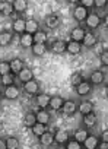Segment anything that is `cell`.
Listing matches in <instances>:
<instances>
[{
  "instance_id": "6",
  "label": "cell",
  "mask_w": 108,
  "mask_h": 149,
  "mask_svg": "<svg viewBox=\"0 0 108 149\" xmlns=\"http://www.w3.org/2000/svg\"><path fill=\"white\" fill-rule=\"evenodd\" d=\"M75 89H76V92H77L79 97H86V95H89L92 92V84L83 81L82 84H79L77 86H75Z\"/></svg>"
},
{
  "instance_id": "12",
  "label": "cell",
  "mask_w": 108,
  "mask_h": 149,
  "mask_svg": "<svg viewBox=\"0 0 108 149\" xmlns=\"http://www.w3.org/2000/svg\"><path fill=\"white\" fill-rule=\"evenodd\" d=\"M67 53L70 56H79L82 53V42H77V41H69L67 42Z\"/></svg>"
},
{
  "instance_id": "37",
  "label": "cell",
  "mask_w": 108,
  "mask_h": 149,
  "mask_svg": "<svg viewBox=\"0 0 108 149\" xmlns=\"http://www.w3.org/2000/svg\"><path fill=\"white\" fill-rule=\"evenodd\" d=\"M66 148L67 149H82L83 145L79 140H76V139H70V140L66 142Z\"/></svg>"
},
{
  "instance_id": "13",
  "label": "cell",
  "mask_w": 108,
  "mask_h": 149,
  "mask_svg": "<svg viewBox=\"0 0 108 149\" xmlns=\"http://www.w3.org/2000/svg\"><path fill=\"white\" fill-rule=\"evenodd\" d=\"M50 100H51V97L50 95H47V94H37L35 95V104L40 107V108H45V107H48L50 105Z\"/></svg>"
},
{
  "instance_id": "22",
  "label": "cell",
  "mask_w": 108,
  "mask_h": 149,
  "mask_svg": "<svg viewBox=\"0 0 108 149\" xmlns=\"http://www.w3.org/2000/svg\"><path fill=\"white\" fill-rule=\"evenodd\" d=\"M35 123H37V113L28 111V113L24 116V124H25V127H29V129H31Z\"/></svg>"
},
{
  "instance_id": "5",
  "label": "cell",
  "mask_w": 108,
  "mask_h": 149,
  "mask_svg": "<svg viewBox=\"0 0 108 149\" xmlns=\"http://www.w3.org/2000/svg\"><path fill=\"white\" fill-rule=\"evenodd\" d=\"M12 31L16 32V34H19V35L25 34V32H26V21H25L24 18L15 19V21H13V25H12Z\"/></svg>"
},
{
  "instance_id": "17",
  "label": "cell",
  "mask_w": 108,
  "mask_h": 149,
  "mask_svg": "<svg viewBox=\"0 0 108 149\" xmlns=\"http://www.w3.org/2000/svg\"><path fill=\"white\" fill-rule=\"evenodd\" d=\"M63 105H64V100H63L61 97H51L48 107H50L51 110H54V111H60V110L63 108Z\"/></svg>"
},
{
  "instance_id": "4",
  "label": "cell",
  "mask_w": 108,
  "mask_h": 149,
  "mask_svg": "<svg viewBox=\"0 0 108 149\" xmlns=\"http://www.w3.org/2000/svg\"><path fill=\"white\" fill-rule=\"evenodd\" d=\"M22 88H24V91H25L26 94H29V95H37V94L40 92V85H38V82L34 81V79L25 82V84L22 85Z\"/></svg>"
},
{
  "instance_id": "18",
  "label": "cell",
  "mask_w": 108,
  "mask_h": 149,
  "mask_svg": "<svg viewBox=\"0 0 108 149\" xmlns=\"http://www.w3.org/2000/svg\"><path fill=\"white\" fill-rule=\"evenodd\" d=\"M38 139H40V143H41L43 146H45V148H48V146H51V145L54 143V134H53V133H48V132L43 133Z\"/></svg>"
},
{
  "instance_id": "35",
  "label": "cell",
  "mask_w": 108,
  "mask_h": 149,
  "mask_svg": "<svg viewBox=\"0 0 108 149\" xmlns=\"http://www.w3.org/2000/svg\"><path fill=\"white\" fill-rule=\"evenodd\" d=\"M85 79H83V74L82 73H73L72 76H70V84L72 86H77L79 84H82Z\"/></svg>"
},
{
  "instance_id": "47",
  "label": "cell",
  "mask_w": 108,
  "mask_h": 149,
  "mask_svg": "<svg viewBox=\"0 0 108 149\" xmlns=\"http://www.w3.org/2000/svg\"><path fill=\"white\" fill-rule=\"evenodd\" d=\"M105 94H107V97H108V85L105 86Z\"/></svg>"
},
{
  "instance_id": "39",
  "label": "cell",
  "mask_w": 108,
  "mask_h": 149,
  "mask_svg": "<svg viewBox=\"0 0 108 149\" xmlns=\"http://www.w3.org/2000/svg\"><path fill=\"white\" fill-rule=\"evenodd\" d=\"M99 58H101V64L102 66H108V50L102 51L101 56H99Z\"/></svg>"
},
{
  "instance_id": "25",
  "label": "cell",
  "mask_w": 108,
  "mask_h": 149,
  "mask_svg": "<svg viewBox=\"0 0 108 149\" xmlns=\"http://www.w3.org/2000/svg\"><path fill=\"white\" fill-rule=\"evenodd\" d=\"M67 140H69V133H67L66 130L60 129V130L56 132V134H54V142H56V143L63 145V143H66Z\"/></svg>"
},
{
  "instance_id": "43",
  "label": "cell",
  "mask_w": 108,
  "mask_h": 149,
  "mask_svg": "<svg viewBox=\"0 0 108 149\" xmlns=\"http://www.w3.org/2000/svg\"><path fill=\"white\" fill-rule=\"evenodd\" d=\"M101 140H105V142H108V130H104V132L101 133Z\"/></svg>"
},
{
  "instance_id": "1",
  "label": "cell",
  "mask_w": 108,
  "mask_h": 149,
  "mask_svg": "<svg viewBox=\"0 0 108 149\" xmlns=\"http://www.w3.org/2000/svg\"><path fill=\"white\" fill-rule=\"evenodd\" d=\"M101 22H102V19H101V16H99L96 12H91L89 16H88L86 21H85L86 28H89L91 31H92V29H96V28L101 25Z\"/></svg>"
},
{
  "instance_id": "32",
  "label": "cell",
  "mask_w": 108,
  "mask_h": 149,
  "mask_svg": "<svg viewBox=\"0 0 108 149\" xmlns=\"http://www.w3.org/2000/svg\"><path fill=\"white\" fill-rule=\"evenodd\" d=\"M88 136H89V132H88L86 129H77V130L75 132V139L79 140L80 143H83Z\"/></svg>"
},
{
  "instance_id": "2",
  "label": "cell",
  "mask_w": 108,
  "mask_h": 149,
  "mask_svg": "<svg viewBox=\"0 0 108 149\" xmlns=\"http://www.w3.org/2000/svg\"><path fill=\"white\" fill-rule=\"evenodd\" d=\"M89 13H91V12H89L86 8L80 6V5H77V6L73 9V18H75L77 22H85L86 18L89 16Z\"/></svg>"
},
{
  "instance_id": "10",
  "label": "cell",
  "mask_w": 108,
  "mask_h": 149,
  "mask_svg": "<svg viewBox=\"0 0 108 149\" xmlns=\"http://www.w3.org/2000/svg\"><path fill=\"white\" fill-rule=\"evenodd\" d=\"M85 35H86L85 28L77 26V28H73V29H72V32H70V40H72V41L82 42V41H83V38H85Z\"/></svg>"
},
{
  "instance_id": "7",
  "label": "cell",
  "mask_w": 108,
  "mask_h": 149,
  "mask_svg": "<svg viewBox=\"0 0 108 149\" xmlns=\"http://www.w3.org/2000/svg\"><path fill=\"white\" fill-rule=\"evenodd\" d=\"M51 51L54 54H64L67 53V42L63 40H57L51 44Z\"/></svg>"
},
{
  "instance_id": "34",
  "label": "cell",
  "mask_w": 108,
  "mask_h": 149,
  "mask_svg": "<svg viewBox=\"0 0 108 149\" xmlns=\"http://www.w3.org/2000/svg\"><path fill=\"white\" fill-rule=\"evenodd\" d=\"M8 73H12V70H10V61H8V60L0 61V76L8 74Z\"/></svg>"
},
{
  "instance_id": "31",
  "label": "cell",
  "mask_w": 108,
  "mask_h": 149,
  "mask_svg": "<svg viewBox=\"0 0 108 149\" xmlns=\"http://www.w3.org/2000/svg\"><path fill=\"white\" fill-rule=\"evenodd\" d=\"M45 25L51 29H54L57 25H59V16L57 15H48L45 18Z\"/></svg>"
},
{
  "instance_id": "40",
  "label": "cell",
  "mask_w": 108,
  "mask_h": 149,
  "mask_svg": "<svg viewBox=\"0 0 108 149\" xmlns=\"http://www.w3.org/2000/svg\"><path fill=\"white\" fill-rule=\"evenodd\" d=\"M108 5V2L107 0H93V6L95 8H98V9H101V8H105Z\"/></svg>"
},
{
  "instance_id": "28",
  "label": "cell",
  "mask_w": 108,
  "mask_h": 149,
  "mask_svg": "<svg viewBox=\"0 0 108 149\" xmlns=\"http://www.w3.org/2000/svg\"><path fill=\"white\" fill-rule=\"evenodd\" d=\"M21 45H22L24 48L32 47V45H34V37H32L31 34H28V32L22 34V35H21Z\"/></svg>"
},
{
  "instance_id": "42",
  "label": "cell",
  "mask_w": 108,
  "mask_h": 149,
  "mask_svg": "<svg viewBox=\"0 0 108 149\" xmlns=\"http://www.w3.org/2000/svg\"><path fill=\"white\" fill-rule=\"evenodd\" d=\"M98 148H99V149H108V142L101 140V143H98Z\"/></svg>"
},
{
  "instance_id": "23",
  "label": "cell",
  "mask_w": 108,
  "mask_h": 149,
  "mask_svg": "<svg viewBox=\"0 0 108 149\" xmlns=\"http://www.w3.org/2000/svg\"><path fill=\"white\" fill-rule=\"evenodd\" d=\"M13 40V35L10 31H2L0 32V45L2 47H8Z\"/></svg>"
},
{
  "instance_id": "36",
  "label": "cell",
  "mask_w": 108,
  "mask_h": 149,
  "mask_svg": "<svg viewBox=\"0 0 108 149\" xmlns=\"http://www.w3.org/2000/svg\"><path fill=\"white\" fill-rule=\"evenodd\" d=\"M0 12H3L5 15H10L13 12V6L9 2H0Z\"/></svg>"
},
{
  "instance_id": "16",
  "label": "cell",
  "mask_w": 108,
  "mask_h": 149,
  "mask_svg": "<svg viewBox=\"0 0 108 149\" xmlns=\"http://www.w3.org/2000/svg\"><path fill=\"white\" fill-rule=\"evenodd\" d=\"M98 143H99V139H98L96 136H93V134H89L82 145H83V148H86V149H96V148H98Z\"/></svg>"
},
{
  "instance_id": "29",
  "label": "cell",
  "mask_w": 108,
  "mask_h": 149,
  "mask_svg": "<svg viewBox=\"0 0 108 149\" xmlns=\"http://www.w3.org/2000/svg\"><path fill=\"white\" fill-rule=\"evenodd\" d=\"M31 130H32V133H34V136H37V137H40L43 133H45L47 132V124H44V123H40V121H37L32 127H31Z\"/></svg>"
},
{
  "instance_id": "38",
  "label": "cell",
  "mask_w": 108,
  "mask_h": 149,
  "mask_svg": "<svg viewBox=\"0 0 108 149\" xmlns=\"http://www.w3.org/2000/svg\"><path fill=\"white\" fill-rule=\"evenodd\" d=\"M6 143H8V149H18L19 148V140L13 136L8 137L6 139Z\"/></svg>"
},
{
  "instance_id": "15",
  "label": "cell",
  "mask_w": 108,
  "mask_h": 149,
  "mask_svg": "<svg viewBox=\"0 0 108 149\" xmlns=\"http://www.w3.org/2000/svg\"><path fill=\"white\" fill-rule=\"evenodd\" d=\"M18 79H19L22 84H25V82L34 79V73H32V70H31L29 67H24V69L18 73Z\"/></svg>"
},
{
  "instance_id": "9",
  "label": "cell",
  "mask_w": 108,
  "mask_h": 149,
  "mask_svg": "<svg viewBox=\"0 0 108 149\" xmlns=\"http://www.w3.org/2000/svg\"><path fill=\"white\" fill-rule=\"evenodd\" d=\"M96 123H98V116H96L93 111H91L89 114H85V116H83V124H85L86 129L95 127Z\"/></svg>"
},
{
  "instance_id": "30",
  "label": "cell",
  "mask_w": 108,
  "mask_h": 149,
  "mask_svg": "<svg viewBox=\"0 0 108 149\" xmlns=\"http://www.w3.org/2000/svg\"><path fill=\"white\" fill-rule=\"evenodd\" d=\"M32 37H34V42H40V44H45L47 42V38H48L47 32L45 31H41V29L37 34H34Z\"/></svg>"
},
{
  "instance_id": "14",
  "label": "cell",
  "mask_w": 108,
  "mask_h": 149,
  "mask_svg": "<svg viewBox=\"0 0 108 149\" xmlns=\"http://www.w3.org/2000/svg\"><path fill=\"white\" fill-rule=\"evenodd\" d=\"M61 111H63L66 116H72V114H75V113L77 111V104H76L73 100H67V101H64V105H63Z\"/></svg>"
},
{
  "instance_id": "21",
  "label": "cell",
  "mask_w": 108,
  "mask_h": 149,
  "mask_svg": "<svg viewBox=\"0 0 108 149\" xmlns=\"http://www.w3.org/2000/svg\"><path fill=\"white\" fill-rule=\"evenodd\" d=\"M77 111L85 116V114H89L91 111H93V104L91 101H82L79 105H77Z\"/></svg>"
},
{
  "instance_id": "33",
  "label": "cell",
  "mask_w": 108,
  "mask_h": 149,
  "mask_svg": "<svg viewBox=\"0 0 108 149\" xmlns=\"http://www.w3.org/2000/svg\"><path fill=\"white\" fill-rule=\"evenodd\" d=\"M0 81H2V84L5 86H10V85L15 84V76H13V73H8V74L0 76Z\"/></svg>"
},
{
  "instance_id": "44",
  "label": "cell",
  "mask_w": 108,
  "mask_h": 149,
  "mask_svg": "<svg viewBox=\"0 0 108 149\" xmlns=\"http://www.w3.org/2000/svg\"><path fill=\"white\" fill-rule=\"evenodd\" d=\"M0 149H8V143H6V139H0Z\"/></svg>"
},
{
  "instance_id": "45",
  "label": "cell",
  "mask_w": 108,
  "mask_h": 149,
  "mask_svg": "<svg viewBox=\"0 0 108 149\" xmlns=\"http://www.w3.org/2000/svg\"><path fill=\"white\" fill-rule=\"evenodd\" d=\"M104 24H105V25L108 26V13H107V15L104 16Z\"/></svg>"
},
{
  "instance_id": "46",
  "label": "cell",
  "mask_w": 108,
  "mask_h": 149,
  "mask_svg": "<svg viewBox=\"0 0 108 149\" xmlns=\"http://www.w3.org/2000/svg\"><path fill=\"white\" fill-rule=\"evenodd\" d=\"M3 97H5V95H3V92H2V91H0V102H2V100H3Z\"/></svg>"
},
{
  "instance_id": "24",
  "label": "cell",
  "mask_w": 108,
  "mask_h": 149,
  "mask_svg": "<svg viewBox=\"0 0 108 149\" xmlns=\"http://www.w3.org/2000/svg\"><path fill=\"white\" fill-rule=\"evenodd\" d=\"M32 50V54L37 56V57H41L47 53V45L45 44H40V42H34V45L31 47Z\"/></svg>"
},
{
  "instance_id": "3",
  "label": "cell",
  "mask_w": 108,
  "mask_h": 149,
  "mask_svg": "<svg viewBox=\"0 0 108 149\" xmlns=\"http://www.w3.org/2000/svg\"><path fill=\"white\" fill-rule=\"evenodd\" d=\"M3 95H5V98H8V100H10V101H15V100H18V98L21 97V89L13 84V85L5 88Z\"/></svg>"
},
{
  "instance_id": "41",
  "label": "cell",
  "mask_w": 108,
  "mask_h": 149,
  "mask_svg": "<svg viewBox=\"0 0 108 149\" xmlns=\"http://www.w3.org/2000/svg\"><path fill=\"white\" fill-rule=\"evenodd\" d=\"M79 5L80 6H83V8H93V0H80L79 2Z\"/></svg>"
},
{
  "instance_id": "26",
  "label": "cell",
  "mask_w": 108,
  "mask_h": 149,
  "mask_svg": "<svg viewBox=\"0 0 108 149\" xmlns=\"http://www.w3.org/2000/svg\"><path fill=\"white\" fill-rule=\"evenodd\" d=\"M38 31H40V24H38V21H35V19H28V21H26V32L31 34V35H34V34H37Z\"/></svg>"
},
{
  "instance_id": "8",
  "label": "cell",
  "mask_w": 108,
  "mask_h": 149,
  "mask_svg": "<svg viewBox=\"0 0 108 149\" xmlns=\"http://www.w3.org/2000/svg\"><path fill=\"white\" fill-rule=\"evenodd\" d=\"M105 81V73L102 70H93L89 76V82L92 85H101Z\"/></svg>"
},
{
  "instance_id": "20",
  "label": "cell",
  "mask_w": 108,
  "mask_h": 149,
  "mask_svg": "<svg viewBox=\"0 0 108 149\" xmlns=\"http://www.w3.org/2000/svg\"><path fill=\"white\" fill-rule=\"evenodd\" d=\"M24 67H25L24 60H21V58H13V60H10V70H12L13 74H18Z\"/></svg>"
},
{
  "instance_id": "27",
  "label": "cell",
  "mask_w": 108,
  "mask_h": 149,
  "mask_svg": "<svg viewBox=\"0 0 108 149\" xmlns=\"http://www.w3.org/2000/svg\"><path fill=\"white\" fill-rule=\"evenodd\" d=\"M50 120H51V114H50L47 110L41 108V110L37 113V121L44 123V124H48V123H50Z\"/></svg>"
},
{
  "instance_id": "11",
  "label": "cell",
  "mask_w": 108,
  "mask_h": 149,
  "mask_svg": "<svg viewBox=\"0 0 108 149\" xmlns=\"http://www.w3.org/2000/svg\"><path fill=\"white\" fill-rule=\"evenodd\" d=\"M96 42H98L96 35H95L93 32H86V35H85V38H83V41H82V47L92 48V47L96 45Z\"/></svg>"
},
{
  "instance_id": "19",
  "label": "cell",
  "mask_w": 108,
  "mask_h": 149,
  "mask_svg": "<svg viewBox=\"0 0 108 149\" xmlns=\"http://www.w3.org/2000/svg\"><path fill=\"white\" fill-rule=\"evenodd\" d=\"M12 6H13V12L24 13L28 9V2L26 0H15V2H12Z\"/></svg>"
}]
</instances>
